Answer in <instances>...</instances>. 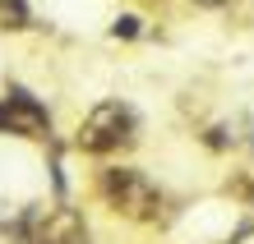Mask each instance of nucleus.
<instances>
[{
  "mask_svg": "<svg viewBox=\"0 0 254 244\" xmlns=\"http://www.w3.org/2000/svg\"><path fill=\"white\" fill-rule=\"evenodd\" d=\"M97 198L111 212H121L125 221H139V226H157L167 217V189L129 161H107L97 171Z\"/></svg>",
  "mask_w": 254,
  "mask_h": 244,
  "instance_id": "f257e3e1",
  "label": "nucleus"
},
{
  "mask_svg": "<svg viewBox=\"0 0 254 244\" xmlns=\"http://www.w3.org/2000/svg\"><path fill=\"white\" fill-rule=\"evenodd\" d=\"M134 143H139V111L125 97L97 101L74 129V147L88 152V157H102V161L116 157V152H129Z\"/></svg>",
  "mask_w": 254,
  "mask_h": 244,
  "instance_id": "f03ea898",
  "label": "nucleus"
},
{
  "mask_svg": "<svg viewBox=\"0 0 254 244\" xmlns=\"http://www.w3.org/2000/svg\"><path fill=\"white\" fill-rule=\"evenodd\" d=\"M0 134H19V139H51V111L28 93V88H9V93L0 97Z\"/></svg>",
  "mask_w": 254,
  "mask_h": 244,
  "instance_id": "7ed1b4c3",
  "label": "nucleus"
},
{
  "mask_svg": "<svg viewBox=\"0 0 254 244\" xmlns=\"http://www.w3.org/2000/svg\"><path fill=\"white\" fill-rule=\"evenodd\" d=\"M111 37H121V42H139V37H143V19H139V14H121V19L111 23Z\"/></svg>",
  "mask_w": 254,
  "mask_h": 244,
  "instance_id": "20e7f679",
  "label": "nucleus"
}]
</instances>
